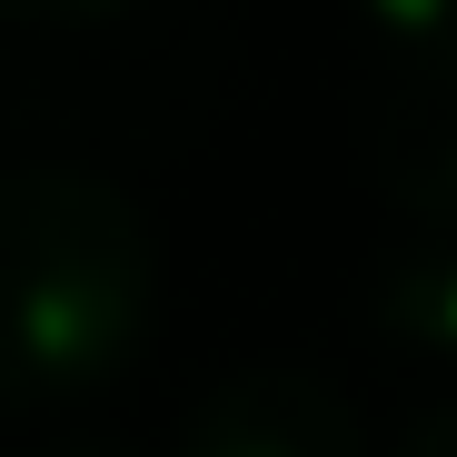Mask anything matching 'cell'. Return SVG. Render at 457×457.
<instances>
[{
  "mask_svg": "<svg viewBox=\"0 0 457 457\" xmlns=\"http://www.w3.org/2000/svg\"><path fill=\"white\" fill-rule=\"evenodd\" d=\"M149 219L100 170H11L0 179V398H80L139 348Z\"/></svg>",
  "mask_w": 457,
  "mask_h": 457,
  "instance_id": "obj_1",
  "label": "cell"
},
{
  "mask_svg": "<svg viewBox=\"0 0 457 457\" xmlns=\"http://www.w3.org/2000/svg\"><path fill=\"white\" fill-rule=\"evenodd\" d=\"M388 80H457V0H358Z\"/></svg>",
  "mask_w": 457,
  "mask_h": 457,
  "instance_id": "obj_4",
  "label": "cell"
},
{
  "mask_svg": "<svg viewBox=\"0 0 457 457\" xmlns=\"http://www.w3.org/2000/svg\"><path fill=\"white\" fill-rule=\"evenodd\" d=\"M398 457H457V408H437V418H428V428H418Z\"/></svg>",
  "mask_w": 457,
  "mask_h": 457,
  "instance_id": "obj_5",
  "label": "cell"
},
{
  "mask_svg": "<svg viewBox=\"0 0 457 457\" xmlns=\"http://www.w3.org/2000/svg\"><path fill=\"white\" fill-rule=\"evenodd\" d=\"M70 457H120V447H70Z\"/></svg>",
  "mask_w": 457,
  "mask_h": 457,
  "instance_id": "obj_7",
  "label": "cell"
},
{
  "mask_svg": "<svg viewBox=\"0 0 457 457\" xmlns=\"http://www.w3.org/2000/svg\"><path fill=\"white\" fill-rule=\"evenodd\" d=\"M179 457H358L348 408L298 368H259L199 398V418L179 428Z\"/></svg>",
  "mask_w": 457,
  "mask_h": 457,
  "instance_id": "obj_2",
  "label": "cell"
},
{
  "mask_svg": "<svg viewBox=\"0 0 457 457\" xmlns=\"http://www.w3.org/2000/svg\"><path fill=\"white\" fill-rule=\"evenodd\" d=\"M368 170L418 239L457 249V80H388V110L368 129Z\"/></svg>",
  "mask_w": 457,
  "mask_h": 457,
  "instance_id": "obj_3",
  "label": "cell"
},
{
  "mask_svg": "<svg viewBox=\"0 0 457 457\" xmlns=\"http://www.w3.org/2000/svg\"><path fill=\"white\" fill-rule=\"evenodd\" d=\"M0 11H100V0H0Z\"/></svg>",
  "mask_w": 457,
  "mask_h": 457,
  "instance_id": "obj_6",
  "label": "cell"
}]
</instances>
